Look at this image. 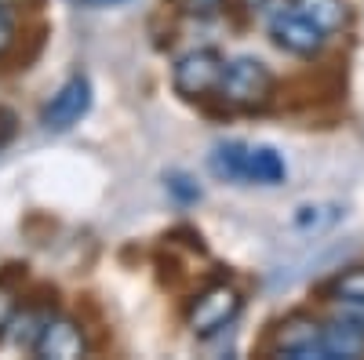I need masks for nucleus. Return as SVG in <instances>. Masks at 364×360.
<instances>
[{
    "instance_id": "obj_13",
    "label": "nucleus",
    "mask_w": 364,
    "mask_h": 360,
    "mask_svg": "<svg viewBox=\"0 0 364 360\" xmlns=\"http://www.w3.org/2000/svg\"><path fill=\"white\" fill-rule=\"evenodd\" d=\"M48 320H51V317H44V313H37V310L15 313V320H11V342H15L18 349H33Z\"/></svg>"
},
{
    "instance_id": "obj_8",
    "label": "nucleus",
    "mask_w": 364,
    "mask_h": 360,
    "mask_svg": "<svg viewBox=\"0 0 364 360\" xmlns=\"http://www.w3.org/2000/svg\"><path fill=\"white\" fill-rule=\"evenodd\" d=\"M364 353V332L346 320L336 317L331 324H324V360H357Z\"/></svg>"
},
{
    "instance_id": "obj_18",
    "label": "nucleus",
    "mask_w": 364,
    "mask_h": 360,
    "mask_svg": "<svg viewBox=\"0 0 364 360\" xmlns=\"http://www.w3.org/2000/svg\"><path fill=\"white\" fill-rule=\"evenodd\" d=\"M336 306H339V317L353 320L360 332H364V302H336Z\"/></svg>"
},
{
    "instance_id": "obj_21",
    "label": "nucleus",
    "mask_w": 364,
    "mask_h": 360,
    "mask_svg": "<svg viewBox=\"0 0 364 360\" xmlns=\"http://www.w3.org/2000/svg\"><path fill=\"white\" fill-rule=\"evenodd\" d=\"M84 8H117V4H128V0H77Z\"/></svg>"
},
{
    "instance_id": "obj_19",
    "label": "nucleus",
    "mask_w": 364,
    "mask_h": 360,
    "mask_svg": "<svg viewBox=\"0 0 364 360\" xmlns=\"http://www.w3.org/2000/svg\"><path fill=\"white\" fill-rule=\"evenodd\" d=\"M15 302H11V298L4 295V291H0V335H4L8 332V327H11V320H15Z\"/></svg>"
},
{
    "instance_id": "obj_11",
    "label": "nucleus",
    "mask_w": 364,
    "mask_h": 360,
    "mask_svg": "<svg viewBox=\"0 0 364 360\" xmlns=\"http://www.w3.org/2000/svg\"><path fill=\"white\" fill-rule=\"evenodd\" d=\"M291 4L306 18H314L324 33H339L346 26V4L343 0H291Z\"/></svg>"
},
{
    "instance_id": "obj_3",
    "label": "nucleus",
    "mask_w": 364,
    "mask_h": 360,
    "mask_svg": "<svg viewBox=\"0 0 364 360\" xmlns=\"http://www.w3.org/2000/svg\"><path fill=\"white\" fill-rule=\"evenodd\" d=\"M240 302H245V298H240V291L233 284H211L190 302L186 327L193 335H200V339L215 335V332H223L226 324H233V317L240 313Z\"/></svg>"
},
{
    "instance_id": "obj_14",
    "label": "nucleus",
    "mask_w": 364,
    "mask_h": 360,
    "mask_svg": "<svg viewBox=\"0 0 364 360\" xmlns=\"http://www.w3.org/2000/svg\"><path fill=\"white\" fill-rule=\"evenodd\" d=\"M336 219H339V207L336 204H306V207H299V212H295V226L302 233H321Z\"/></svg>"
},
{
    "instance_id": "obj_4",
    "label": "nucleus",
    "mask_w": 364,
    "mask_h": 360,
    "mask_svg": "<svg viewBox=\"0 0 364 360\" xmlns=\"http://www.w3.org/2000/svg\"><path fill=\"white\" fill-rule=\"evenodd\" d=\"M269 37H273V44H277V48L310 58V55H317L324 48V37L328 33L314 18H306L291 4V8H284V11H277V15L269 18Z\"/></svg>"
},
{
    "instance_id": "obj_10",
    "label": "nucleus",
    "mask_w": 364,
    "mask_h": 360,
    "mask_svg": "<svg viewBox=\"0 0 364 360\" xmlns=\"http://www.w3.org/2000/svg\"><path fill=\"white\" fill-rule=\"evenodd\" d=\"M284 160L277 149H269V146H252V157H248V182H259V186H277L284 182Z\"/></svg>"
},
{
    "instance_id": "obj_7",
    "label": "nucleus",
    "mask_w": 364,
    "mask_h": 360,
    "mask_svg": "<svg viewBox=\"0 0 364 360\" xmlns=\"http://www.w3.org/2000/svg\"><path fill=\"white\" fill-rule=\"evenodd\" d=\"M84 349H87L84 332L70 317H51L44 324L37 346H33V353L44 356V360H77V356H84Z\"/></svg>"
},
{
    "instance_id": "obj_15",
    "label": "nucleus",
    "mask_w": 364,
    "mask_h": 360,
    "mask_svg": "<svg viewBox=\"0 0 364 360\" xmlns=\"http://www.w3.org/2000/svg\"><path fill=\"white\" fill-rule=\"evenodd\" d=\"M175 4L186 11V15H200V18H208V15H219L226 0H175Z\"/></svg>"
},
{
    "instance_id": "obj_1",
    "label": "nucleus",
    "mask_w": 364,
    "mask_h": 360,
    "mask_svg": "<svg viewBox=\"0 0 364 360\" xmlns=\"http://www.w3.org/2000/svg\"><path fill=\"white\" fill-rule=\"evenodd\" d=\"M230 109H240V113H255L262 109L269 99H273V73L266 62L252 55H240L233 62H226V73L219 80V92H215Z\"/></svg>"
},
{
    "instance_id": "obj_5",
    "label": "nucleus",
    "mask_w": 364,
    "mask_h": 360,
    "mask_svg": "<svg viewBox=\"0 0 364 360\" xmlns=\"http://www.w3.org/2000/svg\"><path fill=\"white\" fill-rule=\"evenodd\" d=\"M273 353L288 360H324V324L306 313L288 317L273 335Z\"/></svg>"
},
{
    "instance_id": "obj_17",
    "label": "nucleus",
    "mask_w": 364,
    "mask_h": 360,
    "mask_svg": "<svg viewBox=\"0 0 364 360\" xmlns=\"http://www.w3.org/2000/svg\"><path fill=\"white\" fill-rule=\"evenodd\" d=\"M11 44H15V22L4 8H0V55H4Z\"/></svg>"
},
{
    "instance_id": "obj_9",
    "label": "nucleus",
    "mask_w": 364,
    "mask_h": 360,
    "mask_svg": "<svg viewBox=\"0 0 364 360\" xmlns=\"http://www.w3.org/2000/svg\"><path fill=\"white\" fill-rule=\"evenodd\" d=\"M248 157H252V146L219 142L211 149V171H215L223 182H248Z\"/></svg>"
},
{
    "instance_id": "obj_16",
    "label": "nucleus",
    "mask_w": 364,
    "mask_h": 360,
    "mask_svg": "<svg viewBox=\"0 0 364 360\" xmlns=\"http://www.w3.org/2000/svg\"><path fill=\"white\" fill-rule=\"evenodd\" d=\"M168 190H171L178 200H186V204H190V200H200V190L190 182L186 175H171V178H168Z\"/></svg>"
},
{
    "instance_id": "obj_12",
    "label": "nucleus",
    "mask_w": 364,
    "mask_h": 360,
    "mask_svg": "<svg viewBox=\"0 0 364 360\" xmlns=\"http://www.w3.org/2000/svg\"><path fill=\"white\" fill-rule=\"evenodd\" d=\"M324 295L331 302H364V266H353L346 273H339L324 288Z\"/></svg>"
},
{
    "instance_id": "obj_2",
    "label": "nucleus",
    "mask_w": 364,
    "mask_h": 360,
    "mask_svg": "<svg viewBox=\"0 0 364 360\" xmlns=\"http://www.w3.org/2000/svg\"><path fill=\"white\" fill-rule=\"evenodd\" d=\"M226 73V58L215 48H197L186 51L171 70V84L182 99H208L219 92V80Z\"/></svg>"
},
{
    "instance_id": "obj_20",
    "label": "nucleus",
    "mask_w": 364,
    "mask_h": 360,
    "mask_svg": "<svg viewBox=\"0 0 364 360\" xmlns=\"http://www.w3.org/2000/svg\"><path fill=\"white\" fill-rule=\"evenodd\" d=\"M11 135H15V116L8 109H0V146H4Z\"/></svg>"
},
{
    "instance_id": "obj_6",
    "label": "nucleus",
    "mask_w": 364,
    "mask_h": 360,
    "mask_svg": "<svg viewBox=\"0 0 364 360\" xmlns=\"http://www.w3.org/2000/svg\"><path fill=\"white\" fill-rule=\"evenodd\" d=\"M91 109V84L84 73H73L58 92L51 95V102L41 109V124L48 131H70L73 124H80V116Z\"/></svg>"
}]
</instances>
